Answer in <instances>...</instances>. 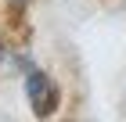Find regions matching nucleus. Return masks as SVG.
<instances>
[{"instance_id": "7ed1b4c3", "label": "nucleus", "mask_w": 126, "mask_h": 122, "mask_svg": "<svg viewBox=\"0 0 126 122\" xmlns=\"http://www.w3.org/2000/svg\"><path fill=\"white\" fill-rule=\"evenodd\" d=\"M7 4H15V7H22V4H25V0H7Z\"/></svg>"}, {"instance_id": "f03ea898", "label": "nucleus", "mask_w": 126, "mask_h": 122, "mask_svg": "<svg viewBox=\"0 0 126 122\" xmlns=\"http://www.w3.org/2000/svg\"><path fill=\"white\" fill-rule=\"evenodd\" d=\"M4 57H7V54H4V43H0V65H4Z\"/></svg>"}, {"instance_id": "f257e3e1", "label": "nucleus", "mask_w": 126, "mask_h": 122, "mask_svg": "<svg viewBox=\"0 0 126 122\" xmlns=\"http://www.w3.org/2000/svg\"><path fill=\"white\" fill-rule=\"evenodd\" d=\"M22 83H25V101H29L36 119H50V115L58 111V86H54V79L47 72L25 65V79Z\"/></svg>"}]
</instances>
